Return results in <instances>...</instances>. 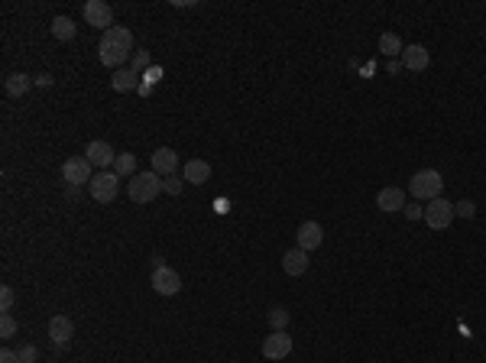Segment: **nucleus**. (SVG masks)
Segmentation results:
<instances>
[{
	"mask_svg": "<svg viewBox=\"0 0 486 363\" xmlns=\"http://www.w3.org/2000/svg\"><path fill=\"white\" fill-rule=\"evenodd\" d=\"M282 270H286V276H305L308 272V253L305 250H286L282 253Z\"/></svg>",
	"mask_w": 486,
	"mask_h": 363,
	"instance_id": "dca6fc26",
	"label": "nucleus"
},
{
	"mask_svg": "<svg viewBox=\"0 0 486 363\" xmlns=\"http://www.w3.org/2000/svg\"><path fill=\"white\" fill-rule=\"evenodd\" d=\"M298 250H305V253H312V250H318L321 243H324V227L318 224V221H305L302 227H298Z\"/></svg>",
	"mask_w": 486,
	"mask_h": 363,
	"instance_id": "f8f14e48",
	"label": "nucleus"
},
{
	"mask_svg": "<svg viewBox=\"0 0 486 363\" xmlns=\"http://www.w3.org/2000/svg\"><path fill=\"white\" fill-rule=\"evenodd\" d=\"M75 33H78V26L72 23L69 16H55V20H52V36L55 39H62V42H72V39H75Z\"/></svg>",
	"mask_w": 486,
	"mask_h": 363,
	"instance_id": "412c9836",
	"label": "nucleus"
},
{
	"mask_svg": "<svg viewBox=\"0 0 486 363\" xmlns=\"http://www.w3.org/2000/svg\"><path fill=\"white\" fill-rule=\"evenodd\" d=\"M386 71H389V75H399V71H402V62H399V59H389Z\"/></svg>",
	"mask_w": 486,
	"mask_h": 363,
	"instance_id": "473e14b6",
	"label": "nucleus"
},
{
	"mask_svg": "<svg viewBox=\"0 0 486 363\" xmlns=\"http://www.w3.org/2000/svg\"><path fill=\"white\" fill-rule=\"evenodd\" d=\"M140 85H143V75H137V71L130 69H117L114 75H111V88L120 94H130V91H140Z\"/></svg>",
	"mask_w": 486,
	"mask_h": 363,
	"instance_id": "2eb2a0df",
	"label": "nucleus"
},
{
	"mask_svg": "<svg viewBox=\"0 0 486 363\" xmlns=\"http://www.w3.org/2000/svg\"><path fill=\"white\" fill-rule=\"evenodd\" d=\"M182 188H185V178H179V175H169V178H162V192L166 195H182Z\"/></svg>",
	"mask_w": 486,
	"mask_h": 363,
	"instance_id": "b1692460",
	"label": "nucleus"
},
{
	"mask_svg": "<svg viewBox=\"0 0 486 363\" xmlns=\"http://www.w3.org/2000/svg\"><path fill=\"white\" fill-rule=\"evenodd\" d=\"M292 354V338L286 331H273L263 340V357L266 360H286Z\"/></svg>",
	"mask_w": 486,
	"mask_h": 363,
	"instance_id": "9b49d317",
	"label": "nucleus"
},
{
	"mask_svg": "<svg viewBox=\"0 0 486 363\" xmlns=\"http://www.w3.org/2000/svg\"><path fill=\"white\" fill-rule=\"evenodd\" d=\"M159 75H162V69H156V65H152V69L143 75V85H149V88H152V85H156V78H159Z\"/></svg>",
	"mask_w": 486,
	"mask_h": 363,
	"instance_id": "7c9ffc66",
	"label": "nucleus"
},
{
	"mask_svg": "<svg viewBox=\"0 0 486 363\" xmlns=\"http://www.w3.org/2000/svg\"><path fill=\"white\" fill-rule=\"evenodd\" d=\"M84 159L94 166L98 172H107V169H114L117 163V153L111 143H104V139H94V143H88V149H84Z\"/></svg>",
	"mask_w": 486,
	"mask_h": 363,
	"instance_id": "6e6552de",
	"label": "nucleus"
},
{
	"mask_svg": "<svg viewBox=\"0 0 486 363\" xmlns=\"http://www.w3.org/2000/svg\"><path fill=\"white\" fill-rule=\"evenodd\" d=\"M0 363H20V354H13V350H0Z\"/></svg>",
	"mask_w": 486,
	"mask_h": 363,
	"instance_id": "2f4dec72",
	"label": "nucleus"
},
{
	"mask_svg": "<svg viewBox=\"0 0 486 363\" xmlns=\"http://www.w3.org/2000/svg\"><path fill=\"white\" fill-rule=\"evenodd\" d=\"M72 338H75V325H72L69 315H52L49 318V340H52L55 347H65Z\"/></svg>",
	"mask_w": 486,
	"mask_h": 363,
	"instance_id": "ddd939ff",
	"label": "nucleus"
},
{
	"mask_svg": "<svg viewBox=\"0 0 486 363\" xmlns=\"http://www.w3.org/2000/svg\"><path fill=\"white\" fill-rule=\"evenodd\" d=\"M451 221H454V204L448 198H434L425 204V224L431 231H448Z\"/></svg>",
	"mask_w": 486,
	"mask_h": 363,
	"instance_id": "39448f33",
	"label": "nucleus"
},
{
	"mask_svg": "<svg viewBox=\"0 0 486 363\" xmlns=\"http://www.w3.org/2000/svg\"><path fill=\"white\" fill-rule=\"evenodd\" d=\"M399 62H402L405 71H425L428 65H431V52H428L425 46H405Z\"/></svg>",
	"mask_w": 486,
	"mask_h": 363,
	"instance_id": "4468645a",
	"label": "nucleus"
},
{
	"mask_svg": "<svg viewBox=\"0 0 486 363\" xmlns=\"http://www.w3.org/2000/svg\"><path fill=\"white\" fill-rule=\"evenodd\" d=\"M13 334H16V321H13V315L7 311V315H0V338L10 340Z\"/></svg>",
	"mask_w": 486,
	"mask_h": 363,
	"instance_id": "a878e982",
	"label": "nucleus"
},
{
	"mask_svg": "<svg viewBox=\"0 0 486 363\" xmlns=\"http://www.w3.org/2000/svg\"><path fill=\"white\" fill-rule=\"evenodd\" d=\"M81 13H84V23L94 26V30H101V33H107L111 26H114V7L104 4V0H88Z\"/></svg>",
	"mask_w": 486,
	"mask_h": 363,
	"instance_id": "0eeeda50",
	"label": "nucleus"
},
{
	"mask_svg": "<svg viewBox=\"0 0 486 363\" xmlns=\"http://www.w3.org/2000/svg\"><path fill=\"white\" fill-rule=\"evenodd\" d=\"M376 208L380 211H405V192L402 188H395V185H389V188H383L380 195H376Z\"/></svg>",
	"mask_w": 486,
	"mask_h": 363,
	"instance_id": "f3484780",
	"label": "nucleus"
},
{
	"mask_svg": "<svg viewBox=\"0 0 486 363\" xmlns=\"http://www.w3.org/2000/svg\"><path fill=\"white\" fill-rule=\"evenodd\" d=\"M149 286L156 289L159 295H179V292H182V279H179V272H175V270L159 266V270H152Z\"/></svg>",
	"mask_w": 486,
	"mask_h": 363,
	"instance_id": "1a4fd4ad",
	"label": "nucleus"
},
{
	"mask_svg": "<svg viewBox=\"0 0 486 363\" xmlns=\"http://www.w3.org/2000/svg\"><path fill=\"white\" fill-rule=\"evenodd\" d=\"M36 85L49 88V85H52V75H36Z\"/></svg>",
	"mask_w": 486,
	"mask_h": 363,
	"instance_id": "72a5a7b5",
	"label": "nucleus"
},
{
	"mask_svg": "<svg viewBox=\"0 0 486 363\" xmlns=\"http://www.w3.org/2000/svg\"><path fill=\"white\" fill-rule=\"evenodd\" d=\"M114 172H117V175H130V178H133V175H137V156H133V153H120V156H117V163H114Z\"/></svg>",
	"mask_w": 486,
	"mask_h": 363,
	"instance_id": "4be33fe9",
	"label": "nucleus"
},
{
	"mask_svg": "<svg viewBox=\"0 0 486 363\" xmlns=\"http://www.w3.org/2000/svg\"><path fill=\"white\" fill-rule=\"evenodd\" d=\"M405 214H409V221H425V208H422V204H415V201H412V204H405Z\"/></svg>",
	"mask_w": 486,
	"mask_h": 363,
	"instance_id": "c756f323",
	"label": "nucleus"
},
{
	"mask_svg": "<svg viewBox=\"0 0 486 363\" xmlns=\"http://www.w3.org/2000/svg\"><path fill=\"white\" fill-rule=\"evenodd\" d=\"M88 192H91V198L98 201V204H111V201L117 198V192H120V175H117L114 169L98 172V175L91 178Z\"/></svg>",
	"mask_w": 486,
	"mask_h": 363,
	"instance_id": "20e7f679",
	"label": "nucleus"
},
{
	"mask_svg": "<svg viewBox=\"0 0 486 363\" xmlns=\"http://www.w3.org/2000/svg\"><path fill=\"white\" fill-rule=\"evenodd\" d=\"M133 55V33L127 26H111L107 33H101L98 42V59L107 69H127V59Z\"/></svg>",
	"mask_w": 486,
	"mask_h": 363,
	"instance_id": "f257e3e1",
	"label": "nucleus"
},
{
	"mask_svg": "<svg viewBox=\"0 0 486 363\" xmlns=\"http://www.w3.org/2000/svg\"><path fill=\"white\" fill-rule=\"evenodd\" d=\"M182 178L191 182V185H205L208 178H211V166H208L205 159H188L182 169Z\"/></svg>",
	"mask_w": 486,
	"mask_h": 363,
	"instance_id": "a211bd4d",
	"label": "nucleus"
},
{
	"mask_svg": "<svg viewBox=\"0 0 486 363\" xmlns=\"http://www.w3.org/2000/svg\"><path fill=\"white\" fill-rule=\"evenodd\" d=\"M36 360H39V347H33V344L20 347V363H36Z\"/></svg>",
	"mask_w": 486,
	"mask_h": 363,
	"instance_id": "c85d7f7f",
	"label": "nucleus"
},
{
	"mask_svg": "<svg viewBox=\"0 0 486 363\" xmlns=\"http://www.w3.org/2000/svg\"><path fill=\"white\" fill-rule=\"evenodd\" d=\"M454 214H460V217H477V204H473L470 198H463V201H457V204H454Z\"/></svg>",
	"mask_w": 486,
	"mask_h": 363,
	"instance_id": "bb28decb",
	"label": "nucleus"
},
{
	"mask_svg": "<svg viewBox=\"0 0 486 363\" xmlns=\"http://www.w3.org/2000/svg\"><path fill=\"white\" fill-rule=\"evenodd\" d=\"M130 69L137 71V75H146V71L152 69V59H149V52H137V55H133V65H130Z\"/></svg>",
	"mask_w": 486,
	"mask_h": 363,
	"instance_id": "393cba45",
	"label": "nucleus"
},
{
	"mask_svg": "<svg viewBox=\"0 0 486 363\" xmlns=\"http://www.w3.org/2000/svg\"><path fill=\"white\" fill-rule=\"evenodd\" d=\"M62 178L69 182V185H91L94 178V166L84 159V156H72V159H65V166H62Z\"/></svg>",
	"mask_w": 486,
	"mask_h": 363,
	"instance_id": "423d86ee",
	"label": "nucleus"
},
{
	"mask_svg": "<svg viewBox=\"0 0 486 363\" xmlns=\"http://www.w3.org/2000/svg\"><path fill=\"white\" fill-rule=\"evenodd\" d=\"M266 318H269V328H273V331H286V328H289V311L282 309V305H273Z\"/></svg>",
	"mask_w": 486,
	"mask_h": 363,
	"instance_id": "5701e85b",
	"label": "nucleus"
},
{
	"mask_svg": "<svg viewBox=\"0 0 486 363\" xmlns=\"http://www.w3.org/2000/svg\"><path fill=\"white\" fill-rule=\"evenodd\" d=\"M441 188H444V178H441L438 169H422V172H415L412 182H409V195L418 201L441 198Z\"/></svg>",
	"mask_w": 486,
	"mask_h": 363,
	"instance_id": "7ed1b4c3",
	"label": "nucleus"
},
{
	"mask_svg": "<svg viewBox=\"0 0 486 363\" xmlns=\"http://www.w3.org/2000/svg\"><path fill=\"white\" fill-rule=\"evenodd\" d=\"M149 169L156 172L159 178L175 175V169H179V153H175V149H169V146H159L156 153L149 156Z\"/></svg>",
	"mask_w": 486,
	"mask_h": 363,
	"instance_id": "9d476101",
	"label": "nucleus"
},
{
	"mask_svg": "<svg viewBox=\"0 0 486 363\" xmlns=\"http://www.w3.org/2000/svg\"><path fill=\"white\" fill-rule=\"evenodd\" d=\"M380 52L386 55V59H402V52H405L402 39L395 36V33H383L380 36Z\"/></svg>",
	"mask_w": 486,
	"mask_h": 363,
	"instance_id": "aec40b11",
	"label": "nucleus"
},
{
	"mask_svg": "<svg viewBox=\"0 0 486 363\" xmlns=\"http://www.w3.org/2000/svg\"><path fill=\"white\" fill-rule=\"evenodd\" d=\"M10 309H13V289L0 286V315H7Z\"/></svg>",
	"mask_w": 486,
	"mask_h": 363,
	"instance_id": "cd10ccee",
	"label": "nucleus"
},
{
	"mask_svg": "<svg viewBox=\"0 0 486 363\" xmlns=\"http://www.w3.org/2000/svg\"><path fill=\"white\" fill-rule=\"evenodd\" d=\"M33 85H36V78L23 75V71H13V75H7V81H4V91H7L10 98H23Z\"/></svg>",
	"mask_w": 486,
	"mask_h": 363,
	"instance_id": "6ab92c4d",
	"label": "nucleus"
},
{
	"mask_svg": "<svg viewBox=\"0 0 486 363\" xmlns=\"http://www.w3.org/2000/svg\"><path fill=\"white\" fill-rule=\"evenodd\" d=\"M127 195H130V201H137V204H149V201H156L162 195V178L152 169L137 172V175L127 182Z\"/></svg>",
	"mask_w": 486,
	"mask_h": 363,
	"instance_id": "f03ea898",
	"label": "nucleus"
}]
</instances>
